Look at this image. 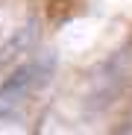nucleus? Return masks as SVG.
Returning <instances> with one entry per match:
<instances>
[{"mask_svg": "<svg viewBox=\"0 0 132 135\" xmlns=\"http://www.w3.org/2000/svg\"><path fill=\"white\" fill-rule=\"evenodd\" d=\"M53 68H56L53 56H38V59H30L27 65H21L0 85V112H9V109L21 106L32 91H38L41 85H47L50 76H53Z\"/></svg>", "mask_w": 132, "mask_h": 135, "instance_id": "nucleus-1", "label": "nucleus"}, {"mask_svg": "<svg viewBox=\"0 0 132 135\" xmlns=\"http://www.w3.org/2000/svg\"><path fill=\"white\" fill-rule=\"evenodd\" d=\"M30 41H32V30H30V27H27V30H21V32H15V35L3 44V47H0V68H3L15 53L27 50V47H30Z\"/></svg>", "mask_w": 132, "mask_h": 135, "instance_id": "nucleus-2", "label": "nucleus"}]
</instances>
